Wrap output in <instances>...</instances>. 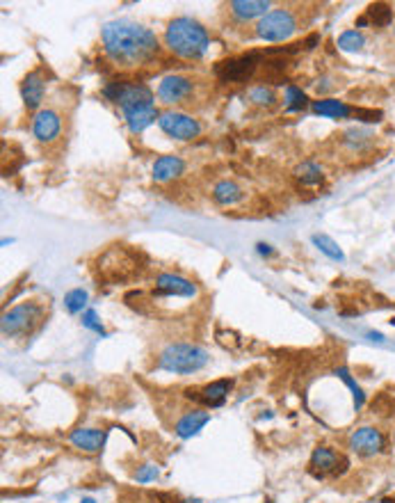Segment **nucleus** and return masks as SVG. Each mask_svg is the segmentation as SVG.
<instances>
[{"label":"nucleus","mask_w":395,"mask_h":503,"mask_svg":"<svg viewBox=\"0 0 395 503\" xmlns=\"http://www.w3.org/2000/svg\"><path fill=\"white\" fill-rule=\"evenodd\" d=\"M103 51L119 67H140L158 55V37L133 21H110L101 30Z\"/></svg>","instance_id":"nucleus-1"},{"label":"nucleus","mask_w":395,"mask_h":503,"mask_svg":"<svg viewBox=\"0 0 395 503\" xmlns=\"http://www.w3.org/2000/svg\"><path fill=\"white\" fill-rule=\"evenodd\" d=\"M164 44L171 53L186 60H201L210 46L206 27L190 16H179L164 30Z\"/></svg>","instance_id":"nucleus-2"},{"label":"nucleus","mask_w":395,"mask_h":503,"mask_svg":"<svg viewBox=\"0 0 395 503\" xmlns=\"http://www.w3.org/2000/svg\"><path fill=\"white\" fill-rule=\"evenodd\" d=\"M210 355L197 343H171L158 357V369L174 375H192L206 369Z\"/></svg>","instance_id":"nucleus-3"},{"label":"nucleus","mask_w":395,"mask_h":503,"mask_svg":"<svg viewBox=\"0 0 395 503\" xmlns=\"http://www.w3.org/2000/svg\"><path fill=\"white\" fill-rule=\"evenodd\" d=\"M98 277H103L105 281H126L133 279L135 274H140V252L131 250V247L117 245L110 247L108 252H103L96 261Z\"/></svg>","instance_id":"nucleus-4"},{"label":"nucleus","mask_w":395,"mask_h":503,"mask_svg":"<svg viewBox=\"0 0 395 503\" xmlns=\"http://www.w3.org/2000/svg\"><path fill=\"white\" fill-rule=\"evenodd\" d=\"M103 94L122 108V113H133L137 108H146V106H155L153 101V91L149 85L144 82H110V85L103 89Z\"/></svg>","instance_id":"nucleus-5"},{"label":"nucleus","mask_w":395,"mask_h":503,"mask_svg":"<svg viewBox=\"0 0 395 503\" xmlns=\"http://www.w3.org/2000/svg\"><path fill=\"white\" fill-rule=\"evenodd\" d=\"M41 307L34 305V302H25V305H18L12 311H7L3 316V334L5 336H25L30 334L32 329L41 323Z\"/></svg>","instance_id":"nucleus-6"},{"label":"nucleus","mask_w":395,"mask_h":503,"mask_svg":"<svg viewBox=\"0 0 395 503\" xmlns=\"http://www.w3.org/2000/svg\"><path fill=\"white\" fill-rule=\"evenodd\" d=\"M263 53L261 51H250L245 55H235L224 62L215 64V73L222 82H242L254 76V71L259 69Z\"/></svg>","instance_id":"nucleus-7"},{"label":"nucleus","mask_w":395,"mask_h":503,"mask_svg":"<svg viewBox=\"0 0 395 503\" xmlns=\"http://www.w3.org/2000/svg\"><path fill=\"white\" fill-rule=\"evenodd\" d=\"M297 30V21L288 9H272L268 16L256 25V34L265 42H286Z\"/></svg>","instance_id":"nucleus-8"},{"label":"nucleus","mask_w":395,"mask_h":503,"mask_svg":"<svg viewBox=\"0 0 395 503\" xmlns=\"http://www.w3.org/2000/svg\"><path fill=\"white\" fill-rule=\"evenodd\" d=\"M350 466V460L338 453L332 446H318L313 453H311L309 469L316 478H327V476H343Z\"/></svg>","instance_id":"nucleus-9"},{"label":"nucleus","mask_w":395,"mask_h":503,"mask_svg":"<svg viewBox=\"0 0 395 503\" xmlns=\"http://www.w3.org/2000/svg\"><path fill=\"white\" fill-rule=\"evenodd\" d=\"M347 446L359 457H375V455H382L384 448H387V435L375 426H361L350 435Z\"/></svg>","instance_id":"nucleus-10"},{"label":"nucleus","mask_w":395,"mask_h":503,"mask_svg":"<svg viewBox=\"0 0 395 503\" xmlns=\"http://www.w3.org/2000/svg\"><path fill=\"white\" fill-rule=\"evenodd\" d=\"M158 126L162 128L164 135L174 137V140H192L201 133V124L195 117H190L186 113H176V110H167V113H160Z\"/></svg>","instance_id":"nucleus-11"},{"label":"nucleus","mask_w":395,"mask_h":503,"mask_svg":"<svg viewBox=\"0 0 395 503\" xmlns=\"http://www.w3.org/2000/svg\"><path fill=\"white\" fill-rule=\"evenodd\" d=\"M197 284L190 281L183 274H174V272H160L155 277V295H164V298H197Z\"/></svg>","instance_id":"nucleus-12"},{"label":"nucleus","mask_w":395,"mask_h":503,"mask_svg":"<svg viewBox=\"0 0 395 503\" xmlns=\"http://www.w3.org/2000/svg\"><path fill=\"white\" fill-rule=\"evenodd\" d=\"M231 389H233V380H215L201 389H195V391L188 389L186 396L190 400L201 402V405H206V407H222L228 398V393H231Z\"/></svg>","instance_id":"nucleus-13"},{"label":"nucleus","mask_w":395,"mask_h":503,"mask_svg":"<svg viewBox=\"0 0 395 503\" xmlns=\"http://www.w3.org/2000/svg\"><path fill=\"white\" fill-rule=\"evenodd\" d=\"M192 89H195V82L188 76H167L158 85V98L167 106L181 103V101H186L192 94Z\"/></svg>","instance_id":"nucleus-14"},{"label":"nucleus","mask_w":395,"mask_h":503,"mask_svg":"<svg viewBox=\"0 0 395 503\" xmlns=\"http://www.w3.org/2000/svg\"><path fill=\"white\" fill-rule=\"evenodd\" d=\"M62 119L55 110H39L32 119V133L39 142H53L60 135Z\"/></svg>","instance_id":"nucleus-15"},{"label":"nucleus","mask_w":395,"mask_h":503,"mask_svg":"<svg viewBox=\"0 0 395 503\" xmlns=\"http://www.w3.org/2000/svg\"><path fill=\"white\" fill-rule=\"evenodd\" d=\"M108 433L101 428H78L69 435V442L85 453H98L105 446Z\"/></svg>","instance_id":"nucleus-16"},{"label":"nucleus","mask_w":395,"mask_h":503,"mask_svg":"<svg viewBox=\"0 0 395 503\" xmlns=\"http://www.w3.org/2000/svg\"><path fill=\"white\" fill-rule=\"evenodd\" d=\"M46 91V80L41 71H30L21 82V96L27 110H37L44 101Z\"/></svg>","instance_id":"nucleus-17"},{"label":"nucleus","mask_w":395,"mask_h":503,"mask_svg":"<svg viewBox=\"0 0 395 503\" xmlns=\"http://www.w3.org/2000/svg\"><path fill=\"white\" fill-rule=\"evenodd\" d=\"M208 421H210V414L204 409L186 412V414L176 421V426H174V433H176V437H181V439H190V437L199 435V430L204 428Z\"/></svg>","instance_id":"nucleus-18"},{"label":"nucleus","mask_w":395,"mask_h":503,"mask_svg":"<svg viewBox=\"0 0 395 503\" xmlns=\"http://www.w3.org/2000/svg\"><path fill=\"white\" fill-rule=\"evenodd\" d=\"M186 170V163L179 155H160L158 160L153 163V181L155 183H167L171 179H176Z\"/></svg>","instance_id":"nucleus-19"},{"label":"nucleus","mask_w":395,"mask_h":503,"mask_svg":"<svg viewBox=\"0 0 395 503\" xmlns=\"http://www.w3.org/2000/svg\"><path fill=\"white\" fill-rule=\"evenodd\" d=\"M228 9L240 21H252L256 16L270 14V3H265V0H233V3H228Z\"/></svg>","instance_id":"nucleus-20"},{"label":"nucleus","mask_w":395,"mask_h":503,"mask_svg":"<svg viewBox=\"0 0 395 503\" xmlns=\"http://www.w3.org/2000/svg\"><path fill=\"white\" fill-rule=\"evenodd\" d=\"M126 124L131 128V133H142L144 128H149L153 122H158L160 119V113L155 110V106H146V108H137L133 113H126Z\"/></svg>","instance_id":"nucleus-21"},{"label":"nucleus","mask_w":395,"mask_h":503,"mask_svg":"<svg viewBox=\"0 0 395 503\" xmlns=\"http://www.w3.org/2000/svg\"><path fill=\"white\" fill-rule=\"evenodd\" d=\"M213 199L217 201L219 206H235L245 199V192L235 181L226 179V181H219L217 186L213 188Z\"/></svg>","instance_id":"nucleus-22"},{"label":"nucleus","mask_w":395,"mask_h":503,"mask_svg":"<svg viewBox=\"0 0 395 503\" xmlns=\"http://www.w3.org/2000/svg\"><path fill=\"white\" fill-rule=\"evenodd\" d=\"M313 113L320 115V117L345 119V117H350L354 110L347 103H343V101H338V98H320L313 103Z\"/></svg>","instance_id":"nucleus-23"},{"label":"nucleus","mask_w":395,"mask_h":503,"mask_svg":"<svg viewBox=\"0 0 395 503\" xmlns=\"http://www.w3.org/2000/svg\"><path fill=\"white\" fill-rule=\"evenodd\" d=\"M313 245L325 256H329L332 261H345V252L341 250V247H338V243L334 241V238H329L327 234H316L313 236Z\"/></svg>","instance_id":"nucleus-24"},{"label":"nucleus","mask_w":395,"mask_h":503,"mask_svg":"<svg viewBox=\"0 0 395 503\" xmlns=\"http://www.w3.org/2000/svg\"><path fill=\"white\" fill-rule=\"evenodd\" d=\"M295 179L302 183V186H318V183L323 181V170H320L316 163L306 160V163L297 165Z\"/></svg>","instance_id":"nucleus-25"},{"label":"nucleus","mask_w":395,"mask_h":503,"mask_svg":"<svg viewBox=\"0 0 395 503\" xmlns=\"http://www.w3.org/2000/svg\"><path fill=\"white\" fill-rule=\"evenodd\" d=\"M365 18H368V23H373L375 27H387L393 21V9L387 3H375L368 7Z\"/></svg>","instance_id":"nucleus-26"},{"label":"nucleus","mask_w":395,"mask_h":503,"mask_svg":"<svg viewBox=\"0 0 395 503\" xmlns=\"http://www.w3.org/2000/svg\"><path fill=\"white\" fill-rule=\"evenodd\" d=\"M338 378H341L347 387H350V391H352V396H354V407H356V412H359L361 407H363V402H365V393H363V389L359 387V384H356V380L352 378V373H350V369H345V366H338V369L334 371Z\"/></svg>","instance_id":"nucleus-27"},{"label":"nucleus","mask_w":395,"mask_h":503,"mask_svg":"<svg viewBox=\"0 0 395 503\" xmlns=\"http://www.w3.org/2000/svg\"><path fill=\"white\" fill-rule=\"evenodd\" d=\"M87 300H89V293L85 288H73L64 295V307H67L69 314H85L82 309L87 307Z\"/></svg>","instance_id":"nucleus-28"},{"label":"nucleus","mask_w":395,"mask_h":503,"mask_svg":"<svg viewBox=\"0 0 395 503\" xmlns=\"http://www.w3.org/2000/svg\"><path fill=\"white\" fill-rule=\"evenodd\" d=\"M363 46H365V37L359 30H345L341 37H338V49L345 51V53L361 51Z\"/></svg>","instance_id":"nucleus-29"},{"label":"nucleus","mask_w":395,"mask_h":503,"mask_svg":"<svg viewBox=\"0 0 395 503\" xmlns=\"http://www.w3.org/2000/svg\"><path fill=\"white\" fill-rule=\"evenodd\" d=\"M286 110L288 113H297V110H304L306 108V94L304 91H302L299 87H295V85H288L286 87Z\"/></svg>","instance_id":"nucleus-30"},{"label":"nucleus","mask_w":395,"mask_h":503,"mask_svg":"<svg viewBox=\"0 0 395 503\" xmlns=\"http://www.w3.org/2000/svg\"><path fill=\"white\" fill-rule=\"evenodd\" d=\"M250 98L254 101V103H259V106H272L274 101V91L270 87H265V85H259V87H254L250 91Z\"/></svg>","instance_id":"nucleus-31"},{"label":"nucleus","mask_w":395,"mask_h":503,"mask_svg":"<svg viewBox=\"0 0 395 503\" xmlns=\"http://www.w3.org/2000/svg\"><path fill=\"white\" fill-rule=\"evenodd\" d=\"M158 476H160V469H158V464H142L140 469L135 471V480L137 483H153V480H158Z\"/></svg>","instance_id":"nucleus-32"},{"label":"nucleus","mask_w":395,"mask_h":503,"mask_svg":"<svg viewBox=\"0 0 395 503\" xmlns=\"http://www.w3.org/2000/svg\"><path fill=\"white\" fill-rule=\"evenodd\" d=\"M82 327H87V329H91V332H96L101 336H108V332L103 329V325H101L98 314L94 309H87L85 314H82Z\"/></svg>","instance_id":"nucleus-33"},{"label":"nucleus","mask_w":395,"mask_h":503,"mask_svg":"<svg viewBox=\"0 0 395 503\" xmlns=\"http://www.w3.org/2000/svg\"><path fill=\"white\" fill-rule=\"evenodd\" d=\"M354 115H356V119H361V122H365V124H377V122H382V117H384L382 110H365V108H356Z\"/></svg>","instance_id":"nucleus-34"},{"label":"nucleus","mask_w":395,"mask_h":503,"mask_svg":"<svg viewBox=\"0 0 395 503\" xmlns=\"http://www.w3.org/2000/svg\"><path fill=\"white\" fill-rule=\"evenodd\" d=\"M256 247H259V254H263V256H270V254H272V247H270V245H265V243H259V245H256Z\"/></svg>","instance_id":"nucleus-35"},{"label":"nucleus","mask_w":395,"mask_h":503,"mask_svg":"<svg viewBox=\"0 0 395 503\" xmlns=\"http://www.w3.org/2000/svg\"><path fill=\"white\" fill-rule=\"evenodd\" d=\"M320 42V34H313V37H309V39H306V49H316V44Z\"/></svg>","instance_id":"nucleus-36"},{"label":"nucleus","mask_w":395,"mask_h":503,"mask_svg":"<svg viewBox=\"0 0 395 503\" xmlns=\"http://www.w3.org/2000/svg\"><path fill=\"white\" fill-rule=\"evenodd\" d=\"M80 503H96V501H94V499H82Z\"/></svg>","instance_id":"nucleus-37"},{"label":"nucleus","mask_w":395,"mask_h":503,"mask_svg":"<svg viewBox=\"0 0 395 503\" xmlns=\"http://www.w3.org/2000/svg\"><path fill=\"white\" fill-rule=\"evenodd\" d=\"M384 503H395V499H384Z\"/></svg>","instance_id":"nucleus-38"},{"label":"nucleus","mask_w":395,"mask_h":503,"mask_svg":"<svg viewBox=\"0 0 395 503\" xmlns=\"http://www.w3.org/2000/svg\"><path fill=\"white\" fill-rule=\"evenodd\" d=\"M393 444H395V435H393Z\"/></svg>","instance_id":"nucleus-39"}]
</instances>
